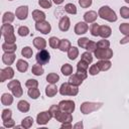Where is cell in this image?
Segmentation results:
<instances>
[{"mask_svg":"<svg viewBox=\"0 0 129 129\" xmlns=\"http://www.w3.org/2000/svg\"><path fill=\"white\" fill-rule=\"evenodd\" d=\"M98 15L103 20H106V21H109V22H115V21H117V18H118L117 15H116V12L107 5L102 6L99 9Z\"/></svg>","mask_w":129,"mask_h":129,"instance_id":"cell-1","label":"cell"},{"mask_svg":"<svg viewBox=\"0 0 129 129\" xmlns=\"http://www.w3.org/2000/svg\"><path fill=\"white\" fill-rule=\"evenodd\" d=\"M2 49L4 50V52H15L17 49V45L16 43H10V42H6L4 41L2 43Z\"/></svg>","mask_w":129,"mask_h":129,"instance_id":"cell-23","label":"cell"},{"mask_svg":"<svg viewBox=\"0 0 129 129\" xmlns=\"http://www.w3.org/2000/svg\"><path fill=\"white\" fill-rule=\"evenodd\" d=\"M38 5L41 8L49 9V8H51L52 2H51V0H38Z\"/></svg>","mask_w":129,"mask_h":129,"instance_id":"cell-43","label":"cell"},{"mask_svg":"<svg viewBox=\"0 0 129 129\" xmlns=\"http://www.w3.org/2000/svg\"><path fill=\"white\" fill-rule=\"evenodd\" d=\"M15 16L16 15L14 13H12L10 11H7L2 16V22L3 23H12L14 21V19H15Z\"/></svg>","mask_w":129,"mask_h":129,"instance_id":"cell-26","label":"cell"},{"mask_svg":"<svg viewBox=\"0 0 129 129\" xmlns=\"http://www.w3.org/2000/svg\"><path fill=\"white\" fill-rule=\"evenodd\" d=\"M69 83L70 84H72V85H74V86H77V87H79V86H81L82 85V83H83V80L77 75V74H75V75H71L70 76V79H69Z\"/></svg>","mask_w":129,"mask_h":129,"instance_id":"cell-28","label":"cell"},{"mask_svg":"<svg viewBox=\"0 0 129 129\" xmlns=\"http://www.w3.org/2000/svg\"><path fill=\"white\" fill-rule=\"evenodd\" d=\"M94 55L99 60L100 59H110L113 57V50L110 47H107V48L97 47V49L94 51Z\"/></svg>","mask_w":129,"mask_h":129,"instance_id":"cell-5","label":"cell"},{"mask_svg":"<svg viewBox=\"0 0 129 129\" xmlns=\"http://www.w3.org/2000/svg\"><path fill=\"white\" fill-rule=\"evenodd\" d=\"M17 85H20V82H19L18 80H12V81H10V82L8 83L7 88H8L9 90H11L13 87H15V86H17Z\"/></svg>","mask_w":129,"mask_h":129,"instance_id":"cell-56","label":"cell"},{"mask_svg":"<svg viewBox=\"0 0 129 129\" xmlns=\"http://www.w3.org/2000/svg\"><path fill=\"white\" fill-rule=\"evenodd\" d=\"M99 15L97 14V12L96 11H94V10H89V11H87L85 14H84V20H85V22H87L88 24L89 23H94L96 20H97V17H98Z\"/></svg>","mask_w":129,"mask_h":129,"instance_id":"cell-15","label":"cell"},{"mask_svg":"<svg viewBox=\"0 0 129 129\" xmlns=\"http://www.w3.org/2000/svg\"><path fill=\"white\" fill-rule=\"evenodd\" d=\"M58 91H59V94L61 96H73L74 97V96H77L79 94V88L77 86L70 84L69 82L61 84Z\"/></svg>","mask_w":129,"mask_h":129,"instance_id":"cell-4","label":"cell"},{"mask_svg":"<svg viewBox=\"0 0 129 129\" xmlns=\"http://www.w3.org/2000/svg\"><path fill=\"white\" fill-rule=\"evenodd\" d=\"M13 95L8 94V93H4L1 96V103L3 106H10L13 103Z\"/></svg>","mask_w":129,"mask_h":129,"instance_id":"cell-22","label":"cell"},{"mask_svg":"<svg viewBox=\"0 0 129 129\" xmlns=\"http://www.w3.org/2000/svg\"><path fill=\"white\" fill-rule=\"evenodd\" d=\"M8 1H13V0H8Z\"/></svg>","mask_w":129,"mask_h":129,"instance_id":"cell-62","label":"cell"},{"mask_svg":"<svg viewBox=\"0 0 129 129\" xmlns=\"http://www.w3.org/2000/svg\"><path fill=\"white\" fill-rule=\"evenodd\" d=\"M49 110H50V112H51V114H52V117H53V118H54V116H55V115L60 111L58 104H57V105H52V106H50Z\"/></svg>","mask_w":129,"mask_h":129,"instance_id":"cell-54","label":"cell"},{"mask_svg":"<svg viewBox=\"0 0 129 129\" xmlns=\"http://www.w3.org/2000/svg\"><path fill=\"white\" fill-rule=\"evenodd\" d=\"M27 95H28L31 99L36 100V99L39 98V96H40V91H39L37 88H28Z\"/></svg>","mask_w":129,"mask_h":129,"instance_id":"cell-32","label":"cell"},{"mask_svg":"<svg viewBox=\"0 0 129 129\" xmlns=\"http://www.w3.org/2000/svg\"><path fill=\"white\" fill-rule=\"evenodd\" d=\"M58 106L61 111L68 112V113H73L76 109V104L72 100H62L58 103Z\"/></svg>","mask_w":129,"mask_h":129,"instance_id":"cell-9","label":"cell"},{"mask_svg":"<svg viewBox=\"0 0 129 129\" xmlns=\"http://www.w3.org/2000/svg\"><path fill=\"white\" fill-rule=\"evenodd\" d=\"M119 30L125 36L129 35V23H121L119 26Z\"/></svg>","mask_w":129,"mask_h":129,"instance_id":"cell-44","label":"cell"},{"mask_svg":"<svg viewBox=\"0 0 129 129\" xmlns=\"http://www.w3.org/2000/svg\"><path fill=\"white\" fill-rule=\"evenodd\" d=\"M33 122H34L33 118L30 117V116H27V117H25V118L22 119V121H21V125H22L23 128H25V129H29V128L33 125Z\"/></svg>","mask_w":129,"mask_h":129,"instance_id":"cell-33","label":"cell"},{"mask_svg":"<svg viewBox=\"0 0 129 129\" xmlns=\"http://www.w3.org/2000/svg\"><path fill=\"white\" fill-rule=\"evenodd\" d=\"M63 1H64V0H52V2H53L54 4H56V5H60Z\"/></svg>","mask_w":129,"mask_h":129,"instance_id":"cell-60","label":"cell"},{"mask_svg":"<svg viewBox=\"0 0 129 129\" xmlns=\"http://www.w3.org/2000/svg\"><path fill=\"white\" fill-rule=\"evenodd\" d=\"M25 86L27 88H37L38 87V81L35 79H29L25 82Z\"/></svg>","mask_w":129,"mask_h":129,"instance_id":"cell-49","label":"cell"},{"mask_svg":"<svg viewBox=\"0 0 129 129\" xmlns=\"http://www.w3.org/2000/svg\"><path fill=\"white\" fill-rule=\"evenodd\" d=\"M10 91H11L12 95H13L14 97H16V98H19V97H21V96H22V94H23V90H22L21 84H20V85H17V86H15V87H13V88H12Z\"/></svg>","mask_w":129,"mask_h":129,"instance_id":"cell-36","label":"cell"},{"mask_svg":"<svg viewBox=\"0 0 129 129\" xmlns=\"http://www.w3.org/2000/svg\"><path fill=\"white\" fill-rule=\"evenodd\" d=\"M14 77V70L11 66H7L4 69L0 70V82L4 83L6 80H11Z\"/></svg>","mask_w":129,"mask_h":129,"instance_id":"cell-8","label":"cell"},{"mask_svg":"<svg viewBox=\"0 0 129 129\" xmlns=\"http://www.w3.org/2000/svg\"><path fill=\"white\" fill-rule=\"evenodd\" d=\"M3 126L5 128H12V127L15 126V121L12 118H10L8 120H5V121H3Z\"/></svg>","mask_w":129,"mask_h":129,"instance_id":"cell-52","label":"cell"},{"mask_svg":"<svg viewBox=\"0 0 129 129\" xmlns=\"http://www.w3.org/2000/svg\"><path fill=\"white\" fill-rule=\"evenodd\" d=\"M71 26V20L68 16H62L58 21V28L60 31H68Z\"/></svg>","mask_w":129,"mask_h":129,"instance_id":"cell-14","label":"cell"},{"mask_svg":"<svg viewBox=\"0 0 129 129\" xmlns=\"http://www.w3.org/2000/svg\"><path fill=\"white\" fill-rule=\"evenodd\" d=\"M17 33L19 36H27L29 34V28L27 26H19L18 29H17Z\"/></svg>","mask_w":129,"mask_h":129,"instance_id":"cell-41","label":"cell"},{"mask_svg":"<svg viewBox=\"0 0 129 129\" xmlns=\"http://www.w3.org/2000/svg\"><path fill=\"white\" fill-rule=\"evenodd\" d=\"M83 127L84 126H83V123L82 122H78L75 125H73V128H83Z\"/></svg>","mask_w":129,"mask_h":129,"instance_id":"cell-59","label":"cell"},{"mask_svg":"<svg viewBox=\"0 0 129 129\" xmlns=\"http://www.w3.org/2000/svg\"><path fill=\"white\" fill-rule=\"evenodd\" d=\"M46 18V15L43 11L41 10H38V9H35L32 11V19L35 21V22H40V21H43L45 20Z\"/></svg>","mask_w":129,"mask_h":129,"instance_id":"cell-18","label":"cell"},{"mask_svg":"<svg viewBox=\"0 0 129 129\" xmlns=\"http://www.w3.org/2000/svg\"><path fill=\"white\" fill-rule=\"evenodd\" d=\"M64 11L69 14L75 15V14H77V7L73 3H68V4L64 5Z\"/></svg>","mask_w":129,"mask_h":129,"instance_id":"cell-37","label":"cell"},{"mask_svg":"<svg viewBox=\"0 0 129 129\" xmlns=\"http://www.w3.org/2000/svg\"><path fill=\"white\" fill-rule=\"evenodd\" d=\"M88 29H89V25L85 21L78 22L75 25V33L78 34V35H83V34L87 33L88 32Z\"/></svg>","mask_w":129,"mask_h":129,"instance_id":"cell-13","label":"cell"},{"mask_svg":"<svg viewBox=\"0 0 129 129\" xmlns=\"http://www.w3.org/2000/svg\"><path fill=\"white\" fill-rule=\"evenodd\" d=\"M33 46L35 48H37L38 50L40 49H44L46 46V40L40 36H37L33 39Z\"/></svg>","mask_w":129,"mask_h":129,"instance_id":"cell-19","label":"cell"},{"mask_svg":"<svg viewBox=\"0 0 129 129\" xmlns=\"http://www.w3.org/2000/svg\"><path fill=\"white\" fill-rule=\"evenodd\" d=\"M96 63H97V66L99 67L100 71H102V72L108 71V70H110L111 67H112V62H111L109 59H100V60L97 61Z\"/></svg>","mask_w":129,"mask_h":129,"instance_id":"cell-21","label":"cell"},{"mask_svg":"<svg viewBox=\"0 0 129 129\" xmlns=\"http://www.w3.org/2000/svg\"><path fill=\"white\" fill-rule=\"evenodd\" d=\"M129 42V35H126L125 37H123L121 40H120V44H126Z\"/></svg>","mask_w":129,"mask_h":129,"instance_id":"cell-57","label":"cell"},{"mask_svg":"<svg viewBox=\"0 0 129 129\" xmlns=\"http://www.w3.org/2000/svg\"><path fill=\"white\" fill-rule=\"evenodd\" d=\"M125 2H126V3H128V4H129V0H125Z\"/></svg>","mask_w":129,"mask_h":129,"instance_id":"cell-61","label":"cell"},{"mask_svg":"<svg viewBox=\"0 0 129 129\" xmlns=\"http://www.w3.org/2000/svg\"><path fill=\"white\" fill-rule=\"evenodd\" d=\"M46 81L49 84H56L59 81V76L55 73H49L46 76Z\"/></svg>","mask_w":129,"mask_h":129,"instance_id":"cell-35","label":"cell"},{"mask_svg":"<svg viewBox=\"0 0 129 129\" xmlns=\"http://www.w3.org/2000/svg\"><path fill=\"white\" fill-rule=\"evenodd\" d=\"M89 41H90V39H89L88 37H81V38L78 39V45H79L81 48H85V49H86V47H87Z\"/></svg>","mask_w":129,"mask_h":129,"instance_id":"cell-45","label":"cell"},{"mask_svg":"<svg viewBox=\"0 0 129 129\" xmlns=\"http://www.w3.org/2000/svg\"><path fill=\"white\" fill-rule=\"evenodd\" d=\"M1 33L4 37V40L6 42L14 43L16 40L15 34H14V27L10 23H3L1 26Z\"/></svg>","mask_w":129,"mask_h":129,"instance_id":"cell-2","label":"cell"},{"mask_svg":"<svg viewBox=\"0 0 129 129\" xmlns=\"http://www.w3.org/2000/svg\"><path fill=\"white\" fill-rule=\"evenodd\" d=\"M112 34V29L110 26L108 25H100V29H99V36H101L102 38H108L110 37Z\"/></svg>","mask_w":129,"mask_h":129,"instance_id":"cell-17","label":"cell"},{"mask_svg":"<svg viewBox=\"0 0 129 129\" xmlns=\"http://www.w3.org/2000/svg\"><path fill=\"white\" fill-rule=\"evenodd\" d=\"M83 81L86 80L88 78V72L87 71H80V70H77V73H76Z\"/></svg>","mask_w":129,"mask_h":129,"instance_id":"cell-55","label":"cell"},{"mask_svg":"<svg viewBox=\"0 0 129 129\" xmlns=\"http://www.w3.org/2000/svg\"><path fill=\"white\" fill-rule=\"evenodd\" d=\"M11 117H12V111L10 109H4V110H2V113H1V119H2V121L8 120Z\"/></svg>","mask_w":129,"mask_h":129,"instance_id":"cell-42","label":"cell"},{"mask_svg":"<svg viewBox=\"0 0 129 129\" xmlns=\"http://www.w3.org/2000/svg\"><path fill=\"white\" fill-rule=\"evenodd\" d=\"M59 43H60V39H58L56 36H51V37H49V39H48V44H49V46H50L51 48H53V49L58 48V47H59Z\"/></svg>","mask_w":129,"mask_h":129,"instance_id":"cell-34","label":"cell"},{"mask_svg":"<svg viewBox=\"0 0 129 129\" xmlns=\"http://www.w3.org/2000/svg\"><path fill=\"white\" fill-rule=\"evenodd\" d=\"M97 47H98L97 46V42H95L93 40H90L89 43H88V45H87V47H86V49L88 51H90V52H94L97 49Z\"/></svg>","mask_w":129,"mask_h":129,"instance_id":"cell-51","label":"cell"},{"mask_svg":"<svg viewBox=\"0 0 129 129\" xmlns=\"http://www.w3.org/2000/svg\"><path fill=\"white\" fill-rule=\"evenodd\" d=\"M60 72L63 76L66 77H70L72 74H73V67L70 64V63H64L61 66L60 68Z\"/></svg>","mask_w":129,"mask_h":129,"instance_id":"cell-30","label":"cell"},{"mask_svg":"<svg viewBox=\"0 0 129 129\" xmlns=\"http://www.w3.org/2000/svg\"><path fill=\"white\" fill-rule=\"evenodd\" d=\"M71 46H72L71 45V41L69 39H67V38H63V39H60V43H59L58 49L60 51H63L64 52V51H68Z\"/></svg>","mask_w":129,"mask_h":129,"instance_id":"cell-29","label":"cell"},{"mask_svg":"<svg viewBox=\"0 0 129 129\" xmlns=\"http://www.w3.org/2000/svg\"><path fill=\"white\" fill-rule=\"evenodd\" d=\"M17 109H18V111H20L22 113H26L30 109V104L25 100H20L17 103Z\"/></svg>","mask_w":129,"mask_h":129,"instance_id":"cell-25","label":"cell"},{"mask_svg":"<svg viewBox=\"0 0 129 129\" xmlns=\"http://www.w3.org/2000/svg\"><path fill=\"white\" fill-rule=\"evenodd\" d=\"M79 4L82 8H89L92 5V0H79Z\"/></svg>","mask_w":129,"mask_h":129,"instance_id":"cell-53","label":"cell"},{"mask_svg":"<svg viewBox=\"0 0 129 129\" xmlns=\"http://www.w3.org/2000/svg\"><path fill=\"white\" fill-rule=\"evenodd\" d=\"M35 29L42 34H47L51 30V25L49 24L48 21H40V22H35Z\"/></svg>","mask_w":129,"mask_h":129,"instance_id":"cell-10","label":"cell"},{"mask_svg":"<svg viewBox=\"0 0 129 129\" xmlns=\"http://www.w3.org/2000/svg\"><path fill=\"white\" fill-rule=\"evenodd\" d=\"M35 59L37 61V63L43 66V64H46L48 63V61L50 60V54L49 52L44 48V49H40L36 55H35Z\"/></svg>","mask_w":129,"mask_h":129,"instance_id":"cell-6","label":"cell"},{"mask_svg":"<svg viewBox=\"0 0 129 129\" xmlns=\"http://www.w3.org/2000/svg\"><path fill=\"white\" fill-rule=\"evenodd\" d=\"M21 54L22 56H24L25 58H30L33 54V51H32V48L30 46H24L21 50Z\"/></svg>","mask_w":129,"mask_h":129,"instance_id":"cell-38","label":"cell"},{"mask_svg":"<svg viewBox=\"0 0 129 129\" xmlns=\"http://www.w3.org/2000/svg\"><path fill=\"white\" fill-rule=\"evenodd\" d=\"M60 127L61 128H72L73 125H72V122H66V123H62Z\"/></svg>","mask_w":129,"mask_h":129,"instance_id":"cell-58","label":"cell"},{"mask_svg":"<svg viewBox=\"0 0 129 129\" xmlns=\"http://www.w3.org/2000/svg\"><path fill=\"white\" fill-rule=\"evenodd\" d=\"M120 15L122 18L124 19H128L129 18V7L127 6H122L120 8Z\"/></svg>","mask_w":129,"mask_h":129,"instance_id":"cell-47","label":"cell"},{"mask_svg":"<svg viewBox=\"0 0 129 129\" xmlns=\"http://www.w3.org/2000/svg\"><path fill=\"white\" fill-rule=\"evenodd\" d=\"M97 46L100 48H107L110 47V41L107 40V38H102L101 40H99L97 42Z\"/></svg>","mask_w":129,"mask_h":129,"instance_id":"cell-46","label":"cell"},{"mask_svg":"<svg viewBox=\"0 0 129 129\" xmlns=\"http://www.w3.org/2000/svg\"><path fill=\"white\" fill-rule=\"evenodd\" d=\"M81 59H83V60H85V61H87L89 64L93 61V55H92V52H90V51H85V52H83L82 54H81Z\"/></svg>","mask_w":129,"mask_h":129,"instance_id":"cell-39","label":"cell"},{"mask_svg":"<svg viewBox=\"0 0 129 129\" xmlns=\"http://www.w3.org/2000/svg\"><path fill=\"white\" fill-rule=\"evenodd\" d=\"M16 69L20 73H25L28 70V62L26 60L20 58V59H18L16 61Z\"/></svg>","mask_w":129,"mask_h":129,"instance_id":"cell-24","label":"cell"},{"mask_svg":"<svg viewBox=\"0 0 129 129\" xmlns=\"http://www.w3.org/2000/svg\"><path fill=\"white\" fill-rule=\"evenodd\" d=\"M102 106H103V103H101V102H84L81 104L80 110H81L82 114L88 115L94 111L99 110Z\"/></svg>","mask_w":129,"mask_h":129,"instance_id":"cell-3","label":"cell"},{"mask_svg":"<svg viewBox=\"0 0 129 129\" xmlns=\"http://www.w3.org/2000/svg\"><path fill=\"white\" fill-rule=\"evenodd\" d=\"M67 52H68V57L72 60L76 59L79 56V48L77 46H71Z\"/></svg>","mask_w":129,"mask_h":129,"instance_id":"cell-27","label":"cell"},{"mask_svg":"<svg viewBox=\"0 0 129 129\" xmlns=\"http://www.w3.org/2000/svg\"><path fill=\"white\" fill-rule=\"evenodd\" d=\"M15 60V53L14 52H4L2 54V61L6 66H11Z\"/></svg>","mask_w":129,"mask_h":129,"instance_id":"cell-16","label":"cell"},{"mask_svg":"<svg viewBox=\"0 0 129 129\" xmlns=\"http://www.w3.org/2000/svg\"><path fill=\"white\" fill-rule=\"evenodd\" d=\"M100 73V69H99V67L97 66V63H94V64H92L91 67H90V69H89V74L91 75V76H96V75H98Z\"/></svg>","mask_w":129,"mask_h":129,"instance_id":"cell-50","label":"cell"},{"mask_svg":"<svg viewBox=\"0 0 129 129\" xmlns=\"http://www.w3.org/2000/svg\"><path fill=\"white\" fill-rule=\"evenodd\" d=\"M31 73H32L34 76H41V75H43V73H44V69L42 68L41 64L36 63V64H33V66H32V68H31Z\"/></svg>","mask_w":129,"mask_h":129,"instance_id":"cell-31","label":"cell"},{"mask_svg":"<svg viewBox=\"0 0 129 129\" xmlns=\"http://www.w3.org/2000/svg\"><path fill=\"white\" fill-rule=\"evenodd\" d=\"M89 68V63L83 59H81L78 63H77V70H80V71H87Z\"/></svg>","mask_w":129,"mask_h":129,"instance_id":"cell-48","label":"cell"},{"mask_svg":"<svg viewBox=\"0 0 129 129\" xmlns=\"http://www.w3.org/2000/svg\"><path fill=\"white\" fill-rule=\"evenodd\" d=\"M99 29H100V25L98 23H92L90 26V32L93 36H99Z\"/></svg>","mask_w":129,"mask_h":129,"instance_id":"cell-40","label":"cell"},{"mask_svg":"<svg viewBox=\"0 0 129 129\" xmlns=\"http://www.w3.org/2000/svg\"><path fill=\"white\" fill-rule=\"evenodd\" d=\"M58 92V89L57 87L55 86V84H49L48 86H46L45 88V95L48 97V98H52L54 97Z\"/></svg>","mask_w":129,"mask_h":129,"instance_id":"cell-20","label":"cell"},{"mask_svg":"<svg viewBox=\"0 0 129 129\" xmlns=\"http://www.w3.org/2000/svg\"><path fill=\"white\" fill-rule=\"evenodd\" d=\"M16 18L19 20H25L28 16V6L27 5H21L16 8L15 10Z\"/></svg>","mask_w":129,"mask_h":129,"instance_id":"cell-12","label":"cell"},{"mask_svg":"<svg viewBox=\"0 0 129 129\" xmlns=\"http://www.w3.org/2000/svg\"><path fill=\"white\" fill-rule=\"evenodd\" d=\"M51 118H53V117H52V114H51L50 110L42 111V112L37 114V116H36V123L38 125H45V124L48 123V121H50Z\"/></svg>","mask_w":129,"mask_h":129,"instance_id":"cell-7","label":"cell"},{"mask_svg":"<svg viewBox=\"0 0 129 129\" xmlns=\"http://www.w3.org/2000/svg\"><path fill=\"white\" fill-rule=\"evenodd\" d=\"M54 119L60 123H66V122H72L73 121V115L72 113H68V112H63V111H59L55 116Z\"/></svg>","mask_w":129,"mask_h":129,"instance_id":"cell-11","label":"cell"}]
</instances>
